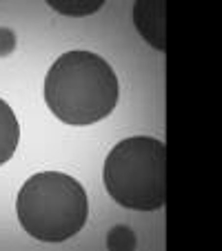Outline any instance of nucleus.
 Wrapping results in <instances>:
<instances>
[{
  "label": "nucleus",
  "mask_w": 222,
  "mask_h": 251,
  "mask_svg": "<svg viewBox=\"0 0 222 251\" xmlns=\"http://www.w3.org/2000/svg\"><path fill=\"white\" fill-rule=\"evenodd\" d=\"M120 82L107 60L91 51H67L49 67L45 102L49 111L71 127L104 120L118 104Z\"/></svg>",
  "instance_id": "1"
},
{
  "label": "nucleus",
  "mask_w": 222,
  "mask_h": 251,
  "mask_svg": "<svg viewBox=\"0 0 222 251\" xmlns=\"http://www.w3.org/2000/svg\"><path fill=\"white\" fill-rule=\"evenodd\" d=\"M18 223L40 242H62L80 233L89 216V198L76 178L60 171L33 174L16 198Z\"/></svg>",
  "instance_id": "2"
},
{
  "label": "nucleus",
  "mask_w": 222,
  "mask_h": 251,
  "mask_svg": "<svg viewBox=\"0 0 222 251\" xmlns=\"http://www.w3.org/2000/svg\"><path fill=\"white\" fill-rule=\"evenodd\" d=\"M167 145L151 136L124 138L102 167L104 189L120 207L158 211L167 198Z\"/></svg>",
  "instance_id": "3"
},
{
  "label": "nucleus",
  "mask_w": 222,
  "mask_h": 251,
  "mask_svg": "<svg viewBox=\"0 0 222 251\" xmlns=\"http://www.w3.org/2000/svg\"><path fill=\"white\" fill-rule=\"evenodd\" d=\"M165 14H167V2H162V0L160 2L158 0H138L133 5V25H136L138 33L158 51L167 49Z\"/></svg>",
  "instance_id": "4"
},
{
  "label": "nucleus",
  "mask_w": 222,
  "mask_h": 251,
  "mask_svg": "<svg viewBox=\"0 0 222 251\" xmlns=\"http://www.w3.org/2000/svg\"><path fill=\"white\" fill-rule=\"evenodd\" d=\"M20 142V125L14 109L0 98V167L14 158Z\"/></svg>",
  "instance_id": "5"
},
{
  "label": "nucleus",
  "mask_w": 222,
  "mask_h": 251,
  "mask_svg": "<svg viewBox=\"0 0 222 251\" xmlns=\"http://www.w3.org/2000/svg\"><path fill=\"white\" fill-rule=\"evenodd\" d=\"M49 7L65 16H89L102 7V0H94V2H60V0H49Z\"/></svg>",
  "instance_id": "6"
},
{
  "label": "nucleus",
  "mask_w": 222,
  "mask_h": 251,
  "mask_svg": "<svg viewBox=\"0 0 222 251\" xmlns=\"http://www.w3.org/2000/svg\"><path fill=\"white\" fill-rule=\"evenodd\" d=\"M107 247L109 249H114V251H129V249L136 247V236H133V231L129 227L118 225V227H114L111 231H109Z\"/></svg>",
  "instance_id": "7"
},
{
  "label": "nucleus",
  "mask_w": 222,
  "mask_h": 251,
  "mask_svg": "<svg viewBox=\"0 0 222 251\" xmlns=\"http://www.w3.org/2000/svg\"><path fill=\"white\" fill-rule=\"evenodd\" d=\"M16 49V33L9 27H0V58L11 56Z\"/></svg>",
  "instance_id": "8"
}]
</instances>
